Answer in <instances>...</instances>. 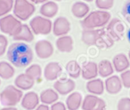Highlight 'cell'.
I'll return each mask as SVG.
<instances>
[{
	"instance_id": "36",
	"label": "cell",
	"mask_w": 130,
	"mask_h": 110,
	"mask_svg": "<svg viewBox=\"0 0 130 110\" xmlns=\"http://www.w3.org/2000/svg\"><path fill=\"white\" fill-rule=\"evenodd\" d=\"M66 106L64 103L60 102V101H56L55 103L52 105L50 110H66Z\"/></svg>"
},
{
	"instance_id": "22",
	"label": "cell",
	"mask_w": 130,
	"mask_h": 110,
	"mask_svg": "<svg viewBox=\"0 0 130 110\" xmlns=\"http://www.w3.org/2000/svg\"><path fill=\"white\" fill-rule=\"evenodd\" d=\"M82 101L83 99L81 93L78 92H72L68 96L66 99V107L69 110H78L81 106Z\"/></svg>"
},
{
	"instance_id": "9",
	"label": "cell",
	"mask_w": 130,
	"mask_h": 110,
	"mask_svg": "<svg viewBox=\"0 0 130 110\" xmlns=\"http://www.w3.org/2000/svg\"><path fill=\"white\" fill-rule=\"evenodd\" d=\"M81 107L83 110H105L106 103L103 99L98 98L96 95L89 94L84 98Z\"/></svg>"
},
{
	"instance_id": "37",
	"label": "cell",
	"mask_w": 130,
	"mask_h": 110,
	"mask_svg": "<svg viewBox=\"0 0 130 110\" xmlns=\"http://www.w3.org/2000/svg\"><path fill=\"white\" fill-rule=\"evenodd\" d=\"M35 110H50V108H49V106L47 105L42 104V105H38Z\"/></svg>"
},
{
	"instance_id": "13",
	"label": "cell",
	"mask_w": 130,
	"mask_h": 110,
	"mask_svg": "<svg viewBox=\"0 0 130 110\" xmlns=\"http://www.w3.org/2000/svg\"><path fill=\"white\" fill-rule=\"evenodd\" d=\"M122 82L119 76H110L105 80V90L110 94H117L122 89Z\"/></svg>"
},
{
	"instance_id": "8",
	"label": "cell",
	"mask_w": 130,
	"mask_h": 110,
	"mask_svg": "<svg viewBox=\"0 0 130 110\" xmlns=\"http://www.w3.org/2000/svg\"><path fill=\"white\" fill-rule=\"evenodd\" d=\"M106 31L109 36L113 39V41H120L124 36L126 25L119 19H112L107 26Z\"/></svg>"
},
{
	"instance_id": "5",
	"label": "cell",
	"mask_w": 130,
	"mask_h": 110,
	"mask_svg": "<svg viewBox=\"0 0 130 110\" xmlns=\"http://www.w3.org/2000/svg\"><path fill=\"white\" fill-rule=\"evenodd\" d=\"M22 24L20 20L12 14H8L0 19V29L3 33L13 36L20 31Z\"/></svg>"
},
{
	"instance_id": "2",
	"label": "cell",
	"mask_w": 130,
	"mask_h": 110,
	"mask_svg": "<svg viewBox=\"0 0 130 110\" xmlns=\"http://www.w3.org/2000/svg\"><path fill=\"white\" fill-rule=\"evenodd\" d=\"M82 41L87 45H97L100 48H110L114 41L107 33L106 29H84L82 32Z\"/></svg>"
},
{
	"instance_id": "28",
	"label": "cell",
	"mask_w": 130,
	"mask_h": 110,
	"mask_svg": "<svg viewBox=\"0 0 130 110\" xmlns=\"http://www.w3.org/2000/svg\"><path fill=\"white\" fill-rule=\"evenodd\" d=\"M66 71L71 78H78L81 75V67L76 60H70L66 64Z\"/></svg>"
},
{
	"instance_id": "17",
	"label": "cell",
	"mask_w": 130,
	"mask_h": 110,
	"mask_svg": "<svg viewBox=\"0 0 130 110\" xmlns=\"http://www.w3.org/2000/svg\"><path fill=\"white\" fill-rule=\"evenodd\" d=\"M56 48L61 52H71L73 50L74 42L71 36H60L55 42Z\"/></svg>"
},
{
	"instance_id": "10",
	"label": "cell",
	"mask_w": 130,
	"mask_h": 110,
	"mask_svg": "<svg viewBox=\"0 0 130 110\" xmlns=\"http://www.w3.org/2000/svg\"><path fill=\"white\" fill-rule=\"evenodd\" d=\"M35 51L38 58L45 60L50 58L53 55L54 47L52 43L47 40H39L35 45Z\"/></svg>"
},
{
	"instance_id": "26",
	"label": "cell",
	"mask_w": 130,
	"mask_h": 110,
	"mask_svg": "<svg viewBox=\"0 0 130 110\" xmlns=\"http://www.w3.org/2000/svg\"><path fill=\"white\" fill-rule=\"evenodd\" d=\"M114 72L113 65L108 60H103L98 64V74L102 77H109Z\"/></svg>"
},
{
	"instance_id": "24",
	"label": "cell",
	"mask_w": 130,
	"mask_h": 110,
	"mask_svg": "<svg viewBox=\"0 0 130 110\" xmlns=\"http://www.w3.org/2000/svg\"><path fill=\"white\" fill-rule=\"evenodd\" d=\"M58 99H59L58 92L53 89H46L43 91L39 97L40 101L45 105H53L58 100Z\"/></svg>"
},
{
	"instance_id": "14",
	"label": "cell",
	"mask_w": 130,
	"mask_h": 110,
	"mask_svg": "<svg viewBox=\"0 0 130 110\" xmlns=\"http://www.w3.org/2000/svg\"><path fill=\"white\" fill-rule=\"evenodd\" d=\"M39 97L38 95L34 92H27L22 99V106L25 108L26 110H33L36 109L37 106H38L39 103Z\"/></svg>"
},
{
	"instance_id": "21",
	"label": "cell",
	"mask_w": 130,
	"mask_h": 110,
	"mask_svg": "<svg viewBox=\"0 0 130 110\" xmlns=\"http://www.w3.org/2000/svg\"><path fill=\"white\" fill-rule=\"evenodd\" d=\"M13 40L15 41H25V42H32L34 40V35L32 30L27 24H22L20 31L15 36H13Z\"/></svg>"
},
{
	"instance_id": "39",
	"label": "cell",
	"mask_w": 130,
	"mask_h": 110,
	"mask_svg": "<svg viewBox=\"0 0 130 110\" xmlns=\"http://www.w3.org/2000/svg\"><path fill=\"white\" fill-rule=\"evenodd\" d=\"M0 110H18L16 107H13V106H6V107L2 108Z\"/></svg>"
},
{
	"instance_id": "29",
	"label": "cell",
	"mask_w": 130,
	"mask_h": 110,
	"mask_svg": "<svg viewBox=\"0 0 130 110\" xmlns=\"http://www.w3.org/2000/svg\"><path fill=\"white\" fill-rule=\"evenodd\" d=\"M26 75L32 78L34 81L38 80L41 78L42 76V69L38 64H33V65L29 66L27 69H26Z\"/></svg>"
},
{
	"instance_id": "25",
	"label": "cell",
	"mask_w": 130,
	"mask_h": 110,
	"mask_svg": "<svg viewBox=\"0 0 130 110\" xmlns=\"http://www.w3.org/2000/svg\"><path fill=\"white\" fill-rule=\"evenodd\" d=\"M71 13L76 18H85L89 13V6L84 2H76L71 7Z\"/></svg>"
},
{
	"instance_id": "3",
	"label": "cell",
	"mask_w": 130,
	"mask_h": 110,
	"mask_svg": "<svg viewBox=\"0 0 130 110\" xmlns=\"http://www.w3.org/2000/svg\"><path fill=\"white\" fill-rule=\"evenodd\" d=\"M110 20V13L107 11L98 10L88 13L81 20V26L84 29H95L103 28Z\"/></svg>"
},
{
	"instance_id": "19",
	"label": "cell",
	"mask_w": 130,
	"mask_h": 110,
	"mask_svg": "<svg viewBox=\"0 0 130 110\" xmlns=\"http://www.w3.org/2000/svg\"><path fill=\"white\" fill-rule=\"evenodd\" d=\"M59 11V6L55 2L53 1H48V2L44 3L40 7V13L45 18H53L57 14Z\"/></svg>"
},
{
	"instance_id": "6",
	"label": "cell",
	"mask_w": 130,
	"mask_h": 110,
	"mask_svg": "<svg viewBox=\"0 0 130 110\" xmlns=\"http://www.w3.org/2000/svg\"><path fill=\"white\" fill-rule=\"evenodd\" d=\"M13 10L18 20H27L34 13L35 6L29 0H15Z\"/></svg>"
},
{
	"instance_id": "30",
	"label": "cell",
	"mask_w": 130,
	"mask_h": 110,
	"mask_svg": "<svg viewBox=\"0 0 130 110\" xmlns=\"http://www.w3.org/2000/svg\"><path fill=\"white\" fill-rule=\"evenodd\" d=\"M13 0H0V17L6 15L13 8Z\"/></svg>"
},
{
	"instance_id": "44",
	"label": "cell",
	"mask_w": 130,
	"mask_h": 110,
	"mask_svg": "<svg viewBox=\"0 0 130 110\" xmlns=\"http://www.w3.org/2000/svg\"><path fill=\"white\" fill-rule=\"evenodd\" d=\"M0 84H1V80H0Z\"/></svg>"
},
{
	"instance_id": "27",
	"label": "cell",
	"mask_w": 130,
	"mask_h": 110,
	"mask_svg": "<svg viewBox=\"0 0 130 110\" xmlns=\"http://www.w3.org/2000/svg\"><path fill=\"white\" fill-rule=\"evenodd\" d=\"M15 70L11 63L6 61L0 62V77L5 80L10 79L13 76Z\"/></svg>"
},
{
	"instance_id": "40",
	"label": "cell",
	"mask_w": 130,
	"mask_h": 110,
	"mask_svg": "<svg viewBox=\"0 0 130 110\" xmlns=\"http://www.w3.org/2000/svg\"><path fill=\"white\" fill-rule=\"evenodd\" d=\"M126 37H127V40H128V43H130V29L127 30L126 32Z\"/></svg>"
},
{
	"instance_id": "43",
	"label": "cell",
	"mask_w": 130,
	"mask_h": 110,
	"mask_svg": "<svg viewBox=\"0 0 130 110\" xmlns=\"http://www.w3.org/2000/svg\"><path fill=\"white\" fill-rule=\"evenodd\" d=\"M54 1H62V0H54Z\"/></svg>"
},
{
	"instance_id": "11",
	"label": "cell",
	"mask_w": 130,
	"mask_h": 110,
	"mask_svg": "<svg viewBox=\"0 0 130 110\" xmlns=\"http://www.w3.org/2000/svg\"><path fill=\"white\" fill-rule=\"evenodd\" d=\"M52 30L56 36H66L71 30V22L65 17H58L53 24Z\"/></svg>"
},
{
	"instance_id": "15",
	"label": "cell",
	"mask_w": 130,
	"mask_h": 110,
	"mask_svg": "<svg viewBox=\"0 0 130 110\" xmlns=\"http://www.w3.org/2000/svg\"><path fill=\"white\" fill-rule=\"evenodd\" d=\"M61 67L58 62H49L45 68L44 76L47 81H54L58 78L61 73Z\"/></svg>"
},
{
	"instance_id": "4",
	"label": "cell",
	"mask_w": 130,
	"mask_h": 110,
	"mask_svg": "<svg viewBox=\"0 0 130 110\" xmlns=\"http://www.w3.org/2000/svg\"><path fill=\"white\" fill-rule=\"evenodd\" d=\"M22 92L13 85L6 86L0 93V102L5 106H14L22 100Z\"/></svg>"
},
{
	"instance_id": "20",
	"label": "cell",
	"mask_w": 130,
	"mask_h": 110,
	"mask_svg": "<svg viewBox=\"0 0 130 110\" xmlns=\"http://www.w3.org/2000/svg\"><path fill=\"white\" fill-rule=\"evenodd\" d=\"M15 86L21 91H27L33 87L35 83V81L31 77H29L28 75L20 74L14 80Z\"/></svg>"
},
{
	"instance_id": "42",
	"label": "cell",
	"mask_w": 130,
	"mask_h": 110,
	"mask_svg": "<svg viewBox=\"0 0 130 110\" xmlns=\"http://www.w3.org/2000/svg\"><path fill=\"white\" fill-rule=\"evenodd\" d=\"M128 57H129V60H130V51L128 52Z\"/></svg>"
},
{
	"instance_id": "35",
	"label": "cell",
	"mask_w": 130,
	"mask_h": 110,
	"mask_svg": "<svg viewBox=\"0 0 130 110\" xmlns=\"http://www.w3.org/2000/svg\"><path fill=\"white\" fill-rule=\"evenodd\" d=\"M121 13H122L123 17L130 23V0H127L125 3Z\"/></svg>"
},
{
	"instance_id": "18",
	"label": "cell",
	"mask_w": 130,
	"mask_h": 110,
	"mask_svg": "<svg viewBox=\"0 0 130 110\" xmlns=\"http://www.w3.org/2000/svg\"><path fill=\"white\" fill-rule=\"evenodd\" d=\"M81 75L82 77L86 80L94 79L98 75V65L92 61L84 64L81 68Z\"/></svg>"
},
{
	"instance_id": "1",
	"label": "cell",
	"mask_w": 130,
	"mask_h": 110,
	"mask_svg": "<svg viewBox=\"0 0 130 110\" xmlns=\"http://www.w3.org/2000/svg\"><path fill=\"white\" fill-rule=\"evenodd\" d=\"M8 60L16 68H24L29 66L33 60V52L25 43L16 42L12 43L6 52Z\"/></svg>"
},
{
	"instance_id": "41",
	"label": "cell",
	"mask_w": 130,
	"mask_h": 110,
	"mask_svg": "<svg viewBox=\"0 0 130 110\" xmlns=\"http://www.w3.org/2000/svg\"><path fill=\"white\" fill-rule=\"evenodd\" d=\"M84 1H87V2H92L93 0H84Z\"/></svg>"
},
{
	"instance_id": "16",
	"label": "cell",
	"mask_w": 130,
	"mask_h": 110,
	"mask_svg": "<svg viewBox=\"0 0 130 110\" xmlns=\"http://www.w3.org/2000/svg\"><path fill=\"white\" fill-rule=\"evenodd\" d=\"M112 65L117 72H124L129 68L130 62L126 55L124 53H118L112 59Z\"/></svg>"
},
{
	"instance_id": "23",
	"label": "cell",
	"mask_w": 130,
	"mask_h": 110,
	"mask_svg": "<svg viewBox=\"0 0 130 110\" xmlns=\"http://www.w3.org/2000/svg\"><path fill=\"white\" fill-rule=\"evenodd\" d=\"M104 83L101 79L94 78L87 83V90L93 95H102L104 92Z\"/></svg>"
},
{
	"instance_id": "32",
	"label": "cell",
	"mask_w": 130,
	"mask_h": 110,
	"mask_svg": "<svg viewBox=\"0 0 130 110\" xmlns=\"http://www.w3.org/2000/svg\"><path fill=\"white\" fill-rule=\"evenodd\" d=\"M118 110H130V98H122L118 102Z\"/></svg>"
},
{
	"instance_id": "38",
	"label": "cell",
	"mask_w": 130,
	"mask_h": 110,
	"mask_svg": "<svg viewBox=\"0 0 130 110\" xmlns=\"http://www.w3.org/2000/svg\"><path fill=\"white\" fill-rule=\"evenodd\" d=\"M29 1L34 3V4H42V3L47 2V0H29Z\"/></svg>"
},
{
	"instance_id": "34",
	"label": "cell",
	"mask_w": 130,
	"mask_h": 110,
	"mask_svg": "<svg viewBox=\"0 0 130 110\" xmlns=\"http://www.w3.org/2000/svg\"><path fill=\"white\" fill-rule=\"evenodd\" d=\"M7 45L8 41L6 36H4V35H0V57L5 54L6 48H7Z\"/></svg>"
},
{
	"instance_id": "31",
	"label": "cell",
	"mask_w": 130,
	"mask_h": 110,
	"mask_svg": "<svg viewBox=\"0 0 130 110\" xmlns=\"http://www.w3.org/2000/svg\"><path fill=\"white\" fill-rule=\"evenodd\" d=\"M95 6L103 11H106L113 7L114 0H95Z\"/></svg>"
},
{
	"instance_id": "7",
	"label": "cell",
	"mask_w": 130,
	"mask_h": 110,
	"mask_svg": "<svg viewBox=\"0 0 130 110\" xmlns=\"http://www.w3.org/2000/svg\"><path fill=\"white\" fill-rule=\"evenodd\" d=\"M30 29L33 34L48 35L53 29V23L51 20L43 16H36L29 22Z\"/></svg>"
},
{
	"instance_id": "12",
	"label": "cell",
	"mask_w": 130,
	"mask_h": 110,
	"mask_svg": "<svg viewBox=\"0 0 130 110\" xmlns=\"http://www.w3.org/2000/svg\"><path fill=\"white\" fill-rule=\"evenodd\" d=\"M75 82L72 79H61L56 81L54 83V88L58 93L61 94V95H66L75 89Z\"/></svg>"
},
{
	"instance_id": "33",
	"label": "cell",
	"mask_w": 130,
	"mask_h": 110,
	"mask_svg": "<svg viewBox=\"0 0 130 110\" xmlns=\"http://www.w3.org/2000/svg\"><path fill=\"white\" fill-rule=\"evenodd\" d=\"M120 79L123 86L126 88H130V70H126L121 73Z\"/></svg>"
}]
</instances>
